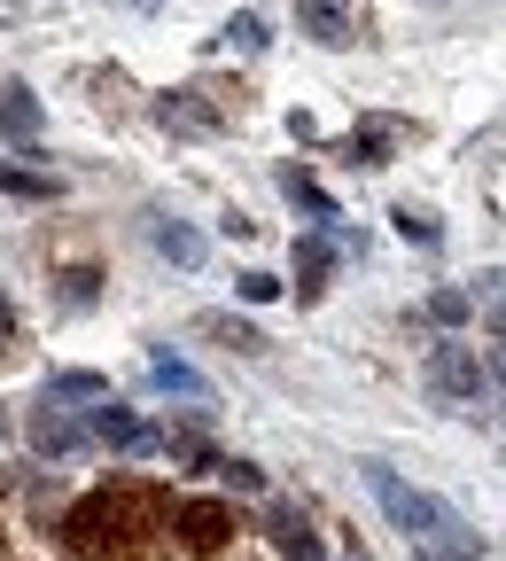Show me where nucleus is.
Masks as SVG:
<instances>
[{
    "mask_svg": "<svg viewBox=\"0 0 506 561\" xmlns=\"http://www.w3.org/2000/svg\"><path fill=\"white\" fill-rule=\"evenodd\" d=\"M367 491L382 500V515L405 530V538H428V546H445V553H468L475 538L460 530V515L445 507V500H428L421 483H405L398 468H382V460H367Z\"/></svg>",
    "mask_w": 506,
    "mask_h": 561,
    "instance_id": "f257e3e1",
    "label": "nucleus"
},
{
    "mask_svg": "<svg viewBox=\"0 0 506 561\" xmlns=\"http://www.w3.org/2000/svg\"><path fill=\"white\" fill-rule=\"evenodd\" d=\"M133 507H140V491H94V500L70 507L62 530H70V546H110V538H125Z\"/></svg>",
    "mask_w": 506,
    "mask_h": 561,
    "instance_id": "f03ea898",
    "label": "nucleus"
},
{
    "mask_svg": "<svg viewBox=\"0 0 506 561\" xmlns=\"http://www.w3.org/2000/svg\"><path fill=\"white\" fill-rule=\"evenodd\" d=\"M172 538H180L187 561H203V553H219V546L234 538V515H227L219 500H187V507L172 515Z\"/></svg>",
    "mask_w": 506,
    "mask_h": 561,
    "instance_id": "7ed1b4c3",
    "label": "nucleus"
},
{
    "mask_svg": "<svg viewBox=\"0 0 506 561\" xmlns=\"http://www.w3.org/2000/svg\"><path fill=\"white\" fill-rule=\"evenodd\" d=\"M428 382H437L445 398H475L483 390V359L468 343H437V351H428Z\"/></svg>",
    "mask_w": 506,
    "mask_h": 561,
    "instance_id": "20e7f679",
    "label": "nucleus"
},
{
    "mask_svg": "<svg viewBox=\"0 0 506 561\" xmlns=\"http://www.w3.org/2000/svg\"><path fill=\"white\" fill-rule=\"evenodd\" d=\"M297 24H304V39H320V47H350V39H358L350 0H297Z\"/></svg>",
    "mask_w": 506,
    "mask_h": 561,
    "instance_id": "39448f33",
    "label": "nucleus"
},
{
    "mask_svg": "<svg viewBox=\"0 0 506 561\" xmlns=\"http://www.w3.org/2000/svg\"><path fill=\"white\" fill-rule=\"evenodd\" d=\"M94 437H102V445H125V453H157L149 421H140V413H125V405H102V413H94Z\"/></svg>",
    "mask_w": 506,
    "mask_h": 561,
    "instance_id": "423d86ee",
    "label": "nucleus"
},
{
    "mask_svg": "<svg viewBox=\"0 0 506 561\" xmlns=\"http://www.w3.org/2000/svg\"><path fill=\"white\" fill-rule=\"evenodd\" d=\"M280 195H288V203H297V210H304V219H312V227H335V195H327L320 180H304L297 164H288V172H280Z\"/></svg>",
    "mask_w": 506,
    "mask_h": 561,
    "instance_id": "0eeeda50",
    "label": "nucleus"
},
{
    "mask_svg": "<svg viewBox=\"0 0 506 561\" xmlns=\"http://www.w3.org/2000/svg\"><path fill=\"white\" fill-rule=\"evenodd\" d=\"M32 445H39V453H79V445H87V430H79L70 413L39 405V413H32Z\"/></svg>",
    "mask_w": 506,
    "mask_h": 561,
    "instance_id": "6e6552de",
    "label": "nucleus"
},
{
    "mask_svg": "<svg viewBox=\"0 0 506 561\" xmlns=\"http://www.w3.org/2000/svg\"><path fill=\"white\" fill-rule=\"evenodd\" d=\"M164 125H172V133H219V125H227V110H210V102L187 87V94H172V102H164Z\"/></svg>",
    "mask_w": 506,
    "mask_h": 561,
    "instance_id": "1a4fd4ad",
    "label": "nucleus"
},
{
    "mask_svg": "<svg viewBox=\"0 0 506 561\" xmlns=\"http://www.w3.org/2000/svg\"><path fill=\"white\" fill-rule=\"evenodd\" d=\"M149 375H157V390H180V398H195V405L210 398V382H203L187 359H172V351H157V359H149Z\"/></svg>",
    "mask_w": 506,
    "mask_h": 561,
    "instance_id": "9d476101",
    "label": "nucleus"
},
{
    "mask_svg": "<svg viewBox=\"0 0 506 561\" xmlns=\"http://www.w3.org/2000/svg\"><path fill=\"white\" fill-rule=\"evenodd\" d=\"M327 265H335V242H327V227H312V242H297V273H304V297L327 280Z\"/></svg>",
    "mask_w": 506,
    "mask_h": 561,
    "instance_id": "9b49d317",
    "label": "nucleus"
},
{
    "mask_svg": "<svg viewBox=\"0 0 506 561\" xmlns=\"http://www.w3.org/2000/svg\"><path fill=\"white\" fill-rule=\"evenodd\" d=\"M0 125H9L16 140H32V133H39V102H32L24 87H0Z\"/></svg>",
    "mask_w": 506,
    "mask_h": 561,
    "instance_id": "f8f14e48",
    "label": "nucleus"
},
{
    "mask_svg": "<svg viewBox=\"0 0 506 561\" xmlns=\"http://www.w3.org/2000/svg\"><path fill=\"white\" fill-rule=\"evenodd\" d=\"M157 250H164L172 265H203V234H195V227H172V219H157Z\"/></svg>",
    "mask_w": 506,
    "mask_h": 561,
    "instance_id": "ddd939ff",
    "label": "nucleus"
},
{
    "mask_svg": "<svg viewBox=\"0 0 506 561\" xmlns=\"http://www.w3.org/2000/svg\"><path fill=\"white\" fill-rule=\"evenodd\" d=\"M47 398H110V382L94 367H70V375H47Z\"/></svg>",
    "mask_w": 506,
    "mask_h": 561,
    "instance_id": "4468645a",
    "label": "nucleus"
},
{
    "mask_svg": "<svg viewBox=\"0 0 506 561\" xmlns=\"http://www.w3.org/2000/svg\"><path fill=\"white\" fill-rule=\"evenodd\" d=\"M390 133L398 125H358L350 133V164H390Z\"/></svg>",
    "mask_w": 506,
    "mask_h": 561,
    "instance_id": "2eb2a0df",
    "label": "nucleus"
},
{
    "mask_svg": "<svg viewBox=\"0 0 506 561\" xmlns=\"http://www.w3.org/2000/svg\"><path fill=\"white\" fill-rule=\"evenodd\" d=\"M87 305H94V273L70 265V273H62V312H87Z\"/></svg>",
    "mask_w": 506,
    "mask_h": 561,
    "instance_id": "dca6fc26",
    "label": "nucleus"
},
{
    "mask_svg": "<svg viewBox=\"0 0 506 561\" xmlns=\"http://www.w3.org/2000/svg\"><path fill=\"white\" fill-rule=\"evenodd\" d=\"M227 47L257 55V47H265V24H257V16H234V24H227Z\"/></svg>",
    "mask_w": 506,
    "mask_h": 561,
    "instance_id": "f3484780",
    "label": "nucleus"
},
{
    "mask_svg": "<svg viewBox=\"0 0 506 561\" xmlns=\"http://www.w3.org/2000/svg\"><path fill=\"white\" fill-rule=\"evenodd\" d=\"M428 312H437L445 328H460V320H468V297H460V289H437V297H428Z\"/></svg>",
    "mask_w": 506,
    "mask_h": 561,
    "instance_id": "a211bd4d",
    "label": "nucleus"
},
{
    "mask_svg": "<svg viewBox=\"0 0 506 561\" xmlns=\"http://www.w3.org/2000/svg\"><path fill=\"white\" fill-rule=\"evenodd\" d=\"M390 219H398L405 242H437V219H421V210H390Z\"/></svg>",
    "mask_w": 506,
    "mask_h": 561,
    "instance_id": "6ab92c4d",
    "label": "nucleus"
},
{
    "mask_svg": "<svg viewBox=\"0 0 506 561\" xmlns=\"http://www.w3.org/2000/svg\"><path fill=\"white\" fill-rule=\"evenodd\" d=\"M242 297H250V305H273V297H280V273H242Z\"/></svg>",
    "mask_w": 506,
    "mask_h": 561,
    "instance_id": "aec40b11",
    "label": "nucleus"
},
{
    "mask_svg": "<svg viewBox=\"0 0 506 561\" xmlns=\"http://www.w3.org/2000/svg\"><path fill=\"white\" fill-rule=\"evenodd\" d=\"M0 187L9 195H47V180H32V172H0Z\"/></svg>",
    "mask_w": 506,
    "mask_h": 561,
    "instance_id": "412c9836",
    "label": "nucleus"
},
{
    "mask_svg": "<svg viewBox=\"0 0 506 561\" xmlns=\"http://www.w3.org/2000/svg\"><path fill=\"white\" fill-rule=\"evenodd\" d=\"M0 351H9V305H0Z\"/></svg>",
    "mask_w": 506,
    "mask_h": 561,
    "instance_id": "4be33fe9",
    "label": "nucleus"
},
{
    "mask_svg": "<svg viewBox=\"0 0 506 561\" xmlns=\"http://www.w3.org/2000/svg\"><path fill=\"white\" fill-rule=\"evenodd\" d=\"M0 437H9V413H0Z\"/></svg>",
    "mask_w": 506,
    "mask_h": 561,
    "instance_id": "5701e85b",
    "label": "nucleus"
}]
</instances>
